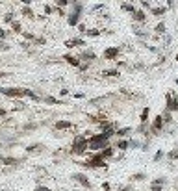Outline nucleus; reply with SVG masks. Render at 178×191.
<instances>
[{
  "mask_svg": "<svg viewBox=\"0 0 178 191\" xmlns=\"http://www.w3.org/2000/svg\"><path fill=\"white\" fill-rule=\"evenodd\" d=\"M89 148V141L85 137H76V141H74V145H72V152L74 154H84L85 150Z\"/></svg>",
  "mask_w": 178,
  "mask_h": 191,
  "instance_id": "1",
  "label": "nucleus"
},
{
  "mask_svg": "<svg viewBox=\"0 0 178 191\" xmlns=\"http://www.w3.org/2000/svg\"><path fill=\"white\" fill-rule=\"evenodd\" d=\"M84 165H85V167H93V169H97V167H106V161L102 160L100 154H97V156H93L89 161H85Z\"/></svg>",
  "mask_w": 178,
  "mask_h": 191,
  "instance_id": "2",
  "label": "nucleus"
},
{
  "mask_svg": "<svg viewBox=\"0 0 178 191\" xmlns=\"http://www.w3.org/2000/svg\"><path fill=\"white\" fill-rule=\"evenodd\" d=\"M0 93H4L6 97H22L24 95V89L22 87H8V89H0Z\"/></svg>",
  "mask_w": 178,
  "mask_h": 191,
  "instance_id": "3",
  "label": "nucleus"
},
{
  "mask_svg": "<svg viewBox=\"0 0 178 191\" xmlns=\"http://www.w3.org/2000/svg\"><path fill=\"white\" fill-rule=\"evenodd\" d=\"M119 48L117 46H109L104 50V60H117V56H119Z\"/></svg>",
  "mask_w": 178,
  "mask_h": 191,
  "instance_id": "4",
  "label": "nucleus"
},
{
  "mask_svg": "<svg viewBox=\"0 0 178 191\" xmlns=\"http://www.w3.org/2000/svg\"><path fill=\"white\" fill-rule=\"evenodd\" d=\"M72 178L76 180L78 184H82L84 187H91V182L87 180V176L85 174H82V173H76V174H72Z\"/></svg>",
  "mask_w": 178,
  "mask_h": 191,
  "instance_id": "5",
  "label": "nucleus"
},
{
  "mask_svg": "<svg viewBox=\"0 0 178 191\" xmlns=\"http://www.w3.org/2000/svg\"><path fill=\"white\" fill-rule=\"evenodd\" d=\"M178 110V98L167 95V111H176Z\"/></svg>",
  "mask_w": 178,
  "mask_h": 191,
  "instance_id": "6",
  "label": "nucleus"
},
{
  "mask_svg": "<svg viewBox=\"0 0 178 191\" xmlns=\"http://www.w3.org/2000/svg\"><path fill=\"white\" fill-rule=\"evenodd\" d=\"M80 13L78 11H72L71 15H69V19H67V23H69V26H78V20H80Z\"/></svg>",
  "mask_w": 178,
  "mask_h": 191,
  "instance_id": "7",
  "label": "nucleus"
},
{
  "mask_svg": "<svg viewBox=\"0 0 178 191\" xmlns=\"http://www.w3.org/2000/svg\"><path fill=\"white\" fill-rule=\"evenodd\" d=\"M78 45L84 46L85 41H84V39H69V41H65V46H67V48H74V46H78Z\"/></svg>",
  "mask_w": 178,
  "mask_h": 191,
  "instance_id": "8",
  "label": "nucleus"
},
{
  "mask_svg": "<svg viewBox=\"0 0 178 191\" xmlns=\"http://www.w3.org/2000/svg\"><path fill=\"white\" fill-rule=\"evenodd\" d=\"M54 128H56V130H69L71 128V123L69 121H58L56 124H54Z\"/></svg>",
  "mask_w": 178,
  "mask_h": 191,
  "instance_id": "9",
  "label": "nucleus"
},
{
  "mask_svg": "<svg viewBox=\"0 0 178 191\" xmlns=\"http://www.w3.org/2000/svg\"><path fill=\"white\" fill-rule=\"evenodd\" d=\"M161 126H163V117H156V121L152 123V132L161 130Z\"/></svg>",
  "mask_w": 178,
  "mask_h": 191,
  "instance_id": "10",
  "label": "nucleus"
},
{
  "mask_svg": "<svg viewBox=\"0 0 178 191\" xmlns=\"http://www.w3.org/2000/svg\"><path fill=\"white\" fill-rule=\"evenodd\" d=\"M63 60H65L67 63H71L72 67H80V60H78V58H74V56H65Z\"/></svg>",
  "mask_w": 178,
  "mask_h": 191,
  "instance_id": "11",
  "label": "nucleus"
},
{
  "mask_svg": "<svg viewBox=\"0 0 178 191\" xmlns=\"http://www.w3.org/2000/svg\"><path fill=\"white\" fill-rule=\"evenodd\" d=\"M0 161H2L4 165H13V163H17L19 160H15V158H9V156H8V158H6V156H0Z\"/></svg>",
  "mask_w": 178,
  "mask_h": 191,
  "instance_id": "12",
  "label": "nucleus"
},
{
  "mask_svg": "<svg viewBox=\"0 0 178 191\" xmlns=\"http://www.w3.org/2000/svg\"><path fill=\"white\" fill-rule=\"evenodd\" d=\"M100 156H102V160H106V158H111V156H113V148H111V147H106L104 150H102V154H100Z\"/></svg>",
  "mask_w": 178,
  "mask_h": 191,
  "instance_id": "13",
  "label": "nucleus"
},
{
  "mask_svg": "<svg viewBox=\"0 0 178 191\" xmlns=\"http://www.w3.org/2000/svg\"><path fill=\"white\" fill-rule=\"evenodd\" d=\"M130 132H132V128H130V126H126V128H121L119 132H115V134H117L119 137H126V136H128Z\"/></svg>",
  "mask_w": 178,
  "mask_h": 191,
  "instance_id": "14",
  "label": "nucleus"
},
{
  "mask_svg": "<svg viewBox=\"0 0 178 191\" xmlns=\"http://www.w3.org/2000/svg\"><path fill=\"white\" fill-rule=\"evenodd\" d=\"M102 74H104V76H113V78H119V70H115V69H111V70H104Z\"/></svg>",
  "mask_w": 178,
  "mask_h": 191,
  "instance_id": "15",
  "label": "nucleus"
},
{
  "mask_svg": "<svg viewBox=\"0 0 178 191\" xmlns=\"http://www.w3.org/2000/svg\"><path fill=\"white\" fill-rule=\"evenodd\" d=\"M134 19H135V20H141V23H143V20H145V13H143L141 9L135 11V13H134Z\"/></svg>",
  "mask_w": 178,
  "mask_h": 191,
  "instance_id": "16",
  "label": "nucleus"
},
{
  "mask_svg": "<svg viewBox=\"0 0 178 191\" xmlns=\"http://www.w3.org/2000/svg\"><path fill=\"white\" fill-rule=\"evenodd\" d=\"M117 147L121 148V150H126V148H130V141H124V139H122V141H119Z\"/></svg>",
  "mask_w": 178,
  "mask_h": 191,
  "instance_id": "17",
  "label": "nucleus"
},
{
  "mask_svg": "<svg viewBox=\"0 0 178 191\" xmlns=\"http://www.w3.org/2000/svg\"><path fill=\"white\" fill-rule=\"evenodd\" d=\"M22 15H24V17H30V19H32V17H33V11H32V9L28 8V6H24V8H22Z\"/></svg>",
  "mask_w": 178,
  "mask_h": 191,
  "instance_id": "18",
  "label": "nucleus"
},
{
  "mask_svg": "<svg viewBox=\"0 0 178 191\" xmlns=\"http://www.w3.org/2000/svg\"><path fill=\"white\" fill-rule=\"evenodd\" d=\"M11 28H13V32H17V33L22 32V30H20V23H19V20H13V23H11Z\"/></svg>",
  "mask_w": 178,
  "mask_h": 191,
  "instance_id": "19",
  "label": "nucleus"
},
{
  "mask_svg": "<svg viewBox=\"0 0 178 191\" xmlns=\"http://www.w3.org/2000/svg\"><path fill=\"white\" fill-rule=\"evenodd\" d=\"M121 8H122V9H124V11H130V13H135V8H134V6H132V4H122V6H121Z\"/></svg>",
  "mask_w": 178,
  "mask_h": 191,
  "instance_id": "20",
  "label": "nucleus"
},
{
  "mask_svg": "<svg viewBox=\"0 0 178 191\" xmlns=\"http://www.w3.org/2000/svg\"><path fill=\"white\" fill-rule=\"evenodd\" d=\"M156 33H165V24H163V23L156 24Z\"/></svg>",
  "mask_w": 178,
  "mask_h": 191,
  "instance_id": "21",
  "label": "nucleus"
},
{
  "mask_svg": "<svg viewBox=\"0 0 178 191\" xmlns=\"http://www.w3.org/2000/svg\"><path fill=\"white\" fill-rule=\"evenodd\" d=\"M147 121H148V108H145L141 113V123H147Z\"/></svg>",
  "mask_w": 178,
  "mask_h": 191,
  "instance_id": "22",
  "label": "nucleus"
},
{
  "mask_svg": "<svg viewBox=\"0 0 178 191\" xmlns=\"http://www.w3.org/2000/svg\"><path fill=\"white\" fill-rule=\"evenodd\" d=\"M87 35H91V37H97V35H100V30H97V28H91V30H87Z\"/></svg>",
  "mask_w": 178,
  "mask_h": 191,
  "instance_id": "23",
  "label": "nucleus"
},
{
  "mask_svg": "<svg viewBox=\"0 0 178 191\" xmlns=\"http://www.w3.org/2000/svg\"><path fill=\"white\" fill-rule=\"evenodd\" d=\"M26 150H28V152H39L41 150V145H30Z\"/></svg>",
  "mask_w": 178,
  "mask_h": 191,
  "instance_id": "24",
  "label": "nucleus"
},
{
  "mask_svg": "<svg viewBox=\"0 0 178 191\" xmlns=\"http://www.w3.org/2000/svg\"><path fill=\"white\" fill-rule=\"evenodd\" d=\"M152 13L154 15H163V13H165V8H152Z\"/></svg>",
  "mask_w": 178,
  "mask_h": 191,
  "instance_id": "25",
  "label": "nucleus"
},
{
  "mask_svg": "<svg viewBox=\"0 0 178 191\" xmlns=\"http://www.w3.org/2000/svg\"><path fill=\"white\" fill-rule=\"evenodd\" d=\"M69 4H71L69 0H58V2H56L58 8H65V6H69Z\"/></svg>",
  "mask_w": 178,
  "mask_h": 191,
  "instance_id": "26",
  "label": "nucleus"
},
{
  "mask_svg": "<svg viewBox=\"0 0 178 191\" xmlns=\"http://www.w3.org/2000/svg\"><path fill=\"white\" fill-rule=\"evenodd\" d=\"M45 102H48V104H61V102H59V100H56L54 97H46V98H45Z\"/></svg>",
  "mask_w": 178,
  "mask_h": 191,
  "instance_id": "27",
  "label": "nucleus"
},
{
  "mask_svg": "<svg viewBox=\"0 0 178 191\" xmlns=\"http://www.w3.org/2000/svg\"><path fill=\"white\" fill-rule=\"evenodd\" d=\"M132 180H135V182H139V180H145V174H143V173L139 174V173H137V174H134V176H132Z\"/></svg>",
  "mask_w": 178,
  "mask_h": 191,
  "instance_id": "28",
  "label": "nucleus"
},
{
  "mask_svg": "<svg viewBox=\"0 0 178 191\" xmlns=\"http://www.w3.org/2000/svg\"><path fill=\"white\" fill-rule=\"evenodd\" d=\"M4 20H6V23H13V13H6Z\"/></svg>",
  "mask_w": 178,
  "mask_h": 191,
  "instance_id": "29",
  "label": "nucleus"
},
{
  "mask_svg": "<svg viewBox=\"0 0 178 191\" xmlns=\"http://www.w3.org/2000/svg\"><path fill=\"white\" fill-rule=\"evenodd\" d=\"M82 58H87V60H95V54H93V52H84V54H82Z\"/></svg>",
  "mask_w": 178,
  "mask_h": 191,
  "instance_id": "30",
  "label": "nucleus"
},
{
  "mask_svg": "<svg viewBox=\"0 0 178 191\" xmlns=\"http://www.w3.org/2000/svg\"><path fill=\"white\" fill-rule=\"evenodd\" d=\"M161 184H165V180H163V178H156L152 182V186H161Z\"/></svg>",
  "mask_w": 178,
  "mask_h": 191,
  "instance_id": "31",
  "label": "nucleus"
},
{
  "mask_svg": "<svg viewBox=\"0 0 178 191\" xmlns=\"http://www.w3.org/2000/svg\"><path fill=\"white\" fill-rule=\"evenodd\" d=\"M52 11H54V8H52V6H48V4H46V6H45V13H46V15H50Z\"/></svg>",
  "mask_w": 178,
  "mask_h": 191,
  "instance_id": "32",
  "label": "nucleus"
},
{
  "mask_svg": "<svg viewBox=\"0 0 178 191\" xmlns=\"http://www.w3.org/2000/svg\"><path fill=\"white\" fill-rule=\"evenodd\" d=\"M46 41H45V37H35V45H45Z\"/></svg>",
  "mask_w": 178,
  "mask_h": 191,
  "instance_id": "33",
  "label": "nucleus"
},
{
  "mask_svg": "<svg viewBox=\"0 0 178 191\" xmlns=\"http://www.w3.org/2000/svg\"><path fill=\"white\" fill-rule=\"evenodd\" d=\"M22 35H24L26 39H33V41H35V35H33V33H28V32H24Z\"/></svg>",
  "mask_w": 178,
  "mask_h": 191,
  "instance_id": "34",
  "label": "nucleus"
},
{
  "mask_svg": "<svg viewBox=\"0 0 178 191\" xmlns=\"http://www.w3.org/2000/svg\"><path fill=\"white\" fill-rule=\"evenodd\" d=\"M78 30H80V32H87V28H85L84 23H78Z\"/></svg>",
  "mask_w": 178,
  "mask_h": 191,
  "instance_id": "35",
  "label": "nucleus"
},
{
  "mask_svg": "<svg viewBox=\"0 0 178 191\" xmlns=\"http://www.w3.org/2000/svg\"><path fill=\"white\" fill-rule=\"evenodd\" d=\"M8 48H9V45H6L4 41H0V50H8Z\"/></svg>",
  "mask_w": 178,
  "mask_h": 191,
  "instance_id": "36",
  "label": "nucleus"
},
{
  "mask_svg": "<svg viewBox=\"0 0 178 191\" xmlns=\"http://www.w3.org/2000/svg\"><path fill=\"white\" fill-rule=\"evenodd\" d=\"M6 37H8V32H6V30H2V28H0V39H6Z\"/></svg>",
  "mask_w": 178,
  "mask_h": 191,
  "instance_id": "37",
  "label": "nucleus"
},
{
  "mask_svg": "<svg viewBox=\"0 0 178 191\" xmlns=\"http://www.w3.org/2000/svg\"><path fill=\"white\" fill-rule=\"evenodd\" d=\"M35 191H50V189L46 187V186H37V187H35Z\"/></svg>",
  "mask_w": 178,
  "mask_h": 191,
  "instance_id": "38",
  "label": "nucleus"
},
{
  "mask_svg": "<svg viewBox=\"0 0 178 191\" xmlns=\"http://www.w3.org/2000/svg\"><path fill=\"white\" fill-rule=\"evenodd\" d=\"M161 156H163V152H161V150H158V152H156V156H154V160H160Z\"/></svg>",
  "mask_w": 178,
  "mask_h": 191,
  "instance_id": "39",
  "label": "nucleus"
},
{
  "mask_svg": "<svg viewBox=\"0 0 178 191\" xmlns=\"http://www.w3.org/2000/svg\"><path fill=\"white\" fill-rule=\"evenodd\" d=\"M6 115H8V111H6L4 108H0V117H6Z\"/></svg>",
  "mask_w": 178,
  "mask_h": 191,
  "instance_id": "40",
  "label": "nucleus"
},
{
  "mask_svg": "<svg viewBox=\"0 0 178 191\" xmlns=\"http://www.w3.org/2000/svg\"><path fill=\"white\" fill-rule=\"evenodd\" d=\"M102 187H104L106 191H109V184H108V182H104V184H102Z\"/></svg>",
  "mask_w": 178,
  "mask_h": 191,
  "instance_id": "41",
  "label": "nucleus"
},
{
  "mask_svg": "<svg viewBox=\"0 0 178 191\" xmlns=\"http://www.w3.org/2000/svg\"><path fill=\"white\" fill-rule=\"evenodd\" d=\"M4 76H8V73H2V70H0V78H4Z\"/></svg>",
  "mask_w": 178,
  "mask_h": 191,
  "instance_id": "42",
  "label": "nucleus"
},
{
  "mask_svg": "<svg viewBox=\"0 0 178 191\" xmlns=\"http://www.w3.org/2000/svg\"><path fill=\"white\" fill-rule=\"evenodd\" d=\"M176 61H178V54H176Z\"/></svg>",
  "mask_w": 178,
  "mask_h": 191,
  "instance_id": "43",
  "label": "nucleus"
},
{
  "mask_svg": "<svg viewBox=\"0 0 178 191\" xmlns=\"http://www.w3.org/2000/svg\"><path fill=\"white\" fill-rule=\"evenodd\" d=\"M176 84H178V80H176Z\"/></svg>",
  "mask_w": 178,
  "mask_h": 191,
  "instance_id": "44",
  "label": "nucleus"
}]
</instances>
